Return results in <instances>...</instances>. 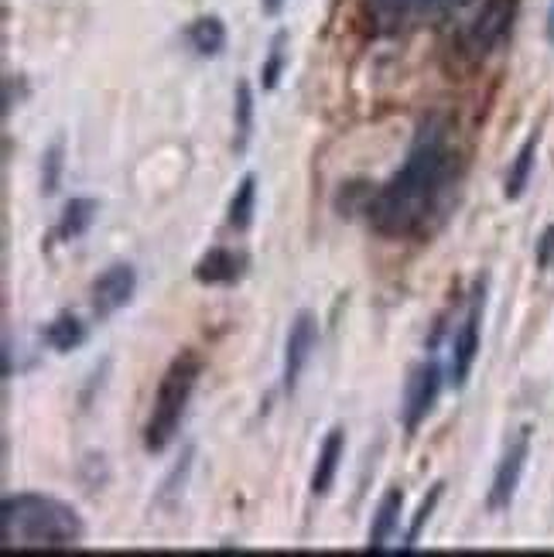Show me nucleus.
I'll list each match as a JSON object with an SVG mask.
<instances>
[{"mask_svg": "<svg viewBox=\"0 0 554 557\" xmlns=\"http://www.w3.org/2000/svg\"><path fill=\"white\" fill-rule=\"evenodd\" d=\"M455 164L459 158L452 144V120L445 113L424 116L404 164L367 202L370 226L387 239H411L424 233L455 178Z\"/></svg>", "mask_w": 554, "mask_h": 557, "instance_id": "1", "label": "nucleus"}, {"mask_svg": "<svg viewBox=\"0 0 554 557\" xmlns=\"http://www.w3.org/2000/svg\"><path fill=\"white\" fill-rule=\"evenodd\" d=\"M4 550H69L83 544V520L69 503L45 493H17L0 503Z\"/></svg>", "mask_w": 554, "mask_h": 557, "instance_id": "2", "label": "nucleus"}, {"mask_svg": "<svg viewBox=\"0 0 554 557\" xmlns=\"http://www.w3.org/2000/svg\"><path fill=\"white\" fill-rule=\"evenodd\" d=\"M199 376H202V359L196 352H182L168 362L164 376L158 380L148 424H144V448L151 455H161L175 442V434L185 421L188 400L199 386Z\"/></svg>", "mask_w": 554, "mask_h": 557, "instance_id": "3", "label": "nucleus"}, {"mask_svg": "<svg viewBox=\"0 0 554 557\" xmlns=\"http://www.w3.org/2000/svg\"><path fill=\"white\" fill-rule=\"evenodd\" d=\"M517 11H520V0H483L459 35L463 52L469 59H490L496 48L510 38Z\"/></svg>", "mask_w": 554, "mask_h": 557, "instance_id": "4", "label": "nucleus"}, {"mask_svg": "<svg viewBox=\"0 0 554 557\" xmlns=\"http://www.w3.org/2000/svg\"><path fill=\"white\" fill-rule=\"evenodd\" d=\"M483 311H487V281H476L466 314L459 329L452 335V346H448V383L455 391H463L466 380L472 376L476 367V356H479V335H483Z\"/></svg>", "mask_w": 554, "mask_h": 557, "instance_id": "5", "label": "nucleus"}, {"mask_svg": "<svg viewBox=\"0 0 554 557\" xmlns=\"http://www.w3.org/2000/svg\"><path fill=\"white\" fill-rule=\"evenodd\" d=\"M445 380H448V373L442 370V362L435 356L418 362V367L411 370V376H407V391H404V428L411 431V434L421 428V421L431 414V410H435Z\"/></svg>", "mask_w": 554, "mask_h": 557, "instance_id": "6", "label": "nucleus"}, {"mask_svg": "<svg viewBox=\"0 0 554 557\" xmlns=\"http://www.w3.org/2000/svg\"><path fill=\"white\" fill-rule=\"evenodd\" d=\"M527 458H531V428H520L514 434V442L503 448L500 466L493 472V486H490V510L503 513L510 510V503L520 490V479L527 469Z\"/></svg>", "mask_w": 554, "mask_h": 557, "instance_id": "7", "label": "nucleus"}, {"mask_svg": "<svg viewBox=\"0 0 554 557\" xmlns=\"http://www.w3.org/2000/svg\"><path fill=\"white\" fill-rule=\"evenodd\" d=\"M319 343V322L311 311H298L292 319V329H287L284 338V370H281V386L284 394H295L298 391V380L311 359V349Z\"/></svg>", "mask_w": 554, "mask_h": 557, "instance_id": "8", "label": "nucleus"}, {"mask_svg": "<svg viewBox=\"0 0 554 557\" xmlns=\"http://www.w3.org/2000/svg\"><path fill=\"white\" fill-rule=\"evenodd\" d=\"M137 290V271L131 263H110V268L89 284V308L96 319H110L120 308H127Z\"/></svg>", "mask_w": 554, "mask_h": 557, "instance_id": "9", "label": "nucleus"}, {"mask_svg": "<svg viewBox=\"0 0 554 557\" xmlns=\"http://www.w3.org/2000/svg\"><path fill=\"white\" fill-rule=\"evenodd\" d=\"M250 268V257L244 250H233V247H212L209 253L199 257L196 263V281L199 284H236L239 277L247 274Z\"/></svg>", "mask_w": 554, "mask_h": 557, "instance_id": "10", "label": "nucleus"}, {"mask_svg": "<svg viewBox=\"0 0 554 557\" xmlns=\"http://www.w3.org/2000/svg\"><path fill=\"white\" fill-rule=\"evenodd\" d=\"M343 455H346V431L343 428H332L325 434L322 448H319L316 472H311V496H325L335 486V475H340Z\"/></svg>", "mask_w": 554, "mask_h": 557, "instance_id": "11", "label": "nucleus"}, {"mask_svg": "<svg viewBox=\"0 0 554 557\" xmlns=\"http://www.w3.org/2000/svg\"><path fill=\"white\" fill-rule=\"evenodd\" d=\"M401 510H404V490L391 486L377 503V513H373L370 534H367V550H383L394 541L397 527H401Z\"/></svg>", "mask_w": 554, "mask_h": 557, "instance_id": "12", "label": "nucleus"}, {"mask_svg": "<svg viewBox=\"0 0 554 557\" xmlns=\"http://www.w3.org/2000/svg\"><path fill=\"white\" fill-rule=\"evenodd\" d=\"M188 48L196 52L199 59H216L226 48V24L216 17V14H202L188 24Z\"/></svg>", "mask_w": 554, "mask_h": 557, "instance_id": "13", "label": "nucleus"}, {"mask_svg": "<svg viewBox=\"0 0 554 557\" xmlns=\"http://www.w3.org/2000/svg\"><path fill=\"white\" fill-rule=\"evenodd\" d=\"M250 137H254V89L247 79H239L233 92V151L244 154L250 148Z\"/></svg>", "mask_w": 554, "mask_h": 557, "instance_id": "14", "label": "nucleus"}, {"mask_svg": "<svg viewBox=\"0 0 554 557\" xmlns=\"http://www.w3.org/2000/svg\"><path fill=\"white\" fill-rule=\"evenodd\" d=\"M45 343L52 346L56 352H72V349H79L86 343V325L72 311H62L45 325Z\"/></svg>", "mask_w": 554, "mask_h": 557, "instance_id": "15", "label": "nucleus"}, {"mask_svg": "<svg viewBox=\"0 0 554 557\" xmlns=\"http://www.w3.org/2000/svg\"><path fill=\"white\" fill-rule=\"evenodd\" d=\"M538 140H541V134L534 131L531 137H527L524 144H520V151H517V158H514V164H510V172H507V199H520L524 196V188H527V182H531V175H534V161H538Z\"/></svg>", "mask_w": 554, "mask_h": 557, "instance_id": "16", "label": "nucleus"}, {"mask_svg": "<svg viewBox=\"0 0 554 557\" xmlns=\"http://www.w3.org/2000/svg\"><path fill=\"white\" fill-rule=\"evenodd\" d=\"M254 209H257V178L254 175H244L230 199V209H226V226L233 233H244L250 223H254Z\"/></svg>", "mask_w": 554, "mask_h": 557, "instance_id": "17", "label": "nucleus"}, {"mask_svg": "<svg viewBox=\"0 0 554 557\" xmlns=\"http://www.w3.org/2000/svg\"><path fill=\"white\" fill-rule=\"evenodd\" d=\"M96 209H100V206H96V199H72V202H65V209L59 215V226H56V236L59 239H79L93 226Z\"/></svg>", "mask_w": 554, "mask_h": 557, "instance_id": "18", "label": "nucleus"}, {"mask_svg": "<svg viewBox=\"0 0 554 557\" xmlns=\"http://www.w3.org/2000/svg\"><path fill=\"white\" fill-rule=\"evenodd\" d=\"M442 0H370V8L377 17L401 24V21H415L421 14H428L431 8H439Z\"/></svg>", "mask_w": 554, "mask_h": 557, "instance_id": "19", "label": "nucleus"}, {"mask_svg": "<svg viewBox=\"0 0 554 557\" xmlns=\"http://www.w3.org/2000/svg\"><path fill=\"white\" fill-rule=\"evenodd\" d=\"M62 158H65L62 140H56L52 148L45 151V158H41V191H45V196H56V191H59V182H62Z\"/></svg>", "mask_w": 554, "mask_h": 557, "instance_id": "20", "label": "nucleus"}, {"mask_svg": "<svg viewBox=\"0 0 554 557\" xmlns=\"http://www.w3.org/2000/svg\"><path fill=\"white\" fill-rule=\"evenodd\" d=\"M284 41H287V35H284V32H278V35H274V41H271V55H268V62H263V69H260L263 89H274V86H278V79H281V65H284Z\"/></svg>", "mask_w": 554, "mask_h": 557, "instance_id": "21", "label": "nucleus"}, {"mask_svg": "<svg viewBox=\"0 0 554 557\" xmlns=\"http://www.w3.org/2000/svg\"><path fill=\"white\" fill-rule=\"evenodd\" d=\"M442 499V486H431V493L421 499V506H418V517H415V523H411V530H407V537H404V547H415L418 544V537H421V530H424V523L431 520V513H435V503Z\"/></svg>", "mask_w": 554, "mask_h": 557, "instance_id": "22", "label": "nucleus"}, {"mask_svg": "<svg viewBox=\"0 0 554 557\" xmlns=\"http://www.w3.org/2000/svg\"><path fill=\"white\" fill-rule=\"evenodd\" d=\"M551 257H554V226H547V230H544V236H541V247H538V268H547Z\"/></svg>", "mask_w": 554, "mask_h": 557, "instance_id": "23", "label": "nucleus"}, {"mask_svg": "<svg viewBox=\"0 0 554 557\" xmlns=\"http://www.w3.org/2000/svg\"><path fill=\"white\" fill-rule=\"evenodd\" d=\"M260 11L268 17H278L284 11V0H260Z\"/></svg>", "mask_w": 554, "mask_h": 557, "instance_id": "24", "label": "nucleus"}, {"mask_svg": "<svg viewBox=\"0 0 554 557\" xmlns=\"http://www.w3.org/2000/svg\"><path fill=\"white\" fill-rule=\"evenodd\" d=\"M547 38L554 45V0H551V11H547Z\"/></svg>", "mask_w": 554, "mask_h": 557, "instance_id": "25", "label": "nucleus"}]
</instances>
